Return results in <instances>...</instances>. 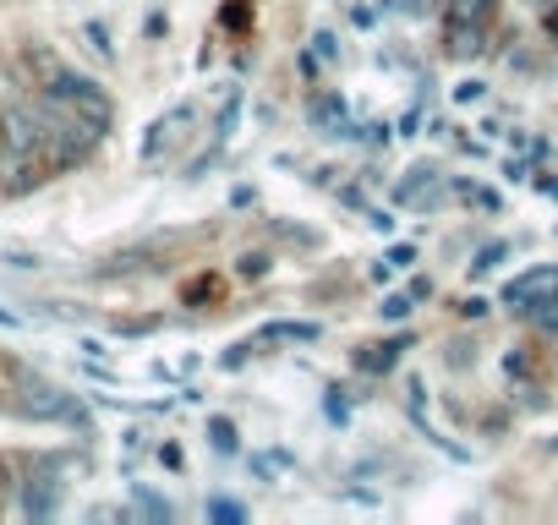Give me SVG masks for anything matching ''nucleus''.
<instances>
[{"instance_id":"f8f14e48","label":"nucleus","mask_w":558,"mask_h":525,"mask_svg":"<svg viewBox=\"0 0 558 525\" xmlns=\"http://www.w3.org/2000/svg\"><path fill=\"white\" fill-rule=\"evenodd\" d=\"M208 520L236 525V520H247V509H241V504H230V498H214V504H208Z\"/></svg>"},{"instance_id":"2eb2a0df","label":"nucleus","mask_w":558,"mask_h":525,"mask_svg":"<svg viewBox=\"0 0 558 525\" xmlns=\"http://www.w3.org/2000/svg\"><path fill=\"white\" fill-rule=\"evenodd\" d=\"M88 44L99 55H115V44H110V33H104V22H88Z\"/></svg>"},{"instance_id":"20e7f679","label":"nucleus","mask_w":558,"mask_h":525,"mask_svg":"<svg viewBox=\"0 0 558 525\" xmlns=\"http://www.w3.org/2000/svg\"><path fill=\"white\" fill-rule=\"evenodd\" d=\"M22 416H33V422H55V416H72L77 422V405H72V394H61V389H28V400H22Z\"/></svg>"},{"instance_id":"f257e3e1","label":"nucleus","mask_w":558,"mask_h":525,"mask_svg":"<svg viewBox=\"0 0 558 525\" xmlns=\"http://www.w3.org/2000/svg\"><path fill=\"white\" fill-rule=\"evenodd\" d=\"M44 154L39 148H6V154H0V192L6 197H28L33 186L44 181Z\"/></svg>"},{"instance_id":"9b49d317","label":"nucleus","mask_w":558,"mask_h":525,"mask_svg":"<svg viewBox=\"0 0 558 525\" xmlns=\"http://www.w3.org/2000/svg\"><path fill=\"white\" fill-rule=\"evenodd\" d=\"M531 318H542V329H548V334H558V285H553L548 296L537 301V312H531Z\"/></svg>"},{"instance_id":"423d86ee","label":"nucleus","mask_w":558,"mask_h":525,"mask_svg":"<svg viewBox=\"0 0 558 525\" xmlns=\"http://www.w3.org/2000/svg\"><path fill=\"white\" fill-rule=\"evenodd\" d=\"M400 350H405V340H383V345H367L362 356H356V367H362V372H389L394 361H400Z\"/></svg>"},{"instance_id":"ddd939ff","label":"nucleus","mask_w":558,"mask_h":525,"mask_svg":"<svg viewBox=\"0 0 558 525\" xmlns=\"http://www.w3.org/2000/svg\"><path fill=\"white\" fill-rule=\"evenodd\" d=\"M236 268H241V279H263V274H269V252H247Z\"/></svg>"},{"instance_id":"dca6fc26","label":"nucleus","mask_w":558,"mask_h":525,"mask_svg":"<svg viewBox=\"0 0 558 525\" xmlns=\"http://www.w3.org/2000/svg\"><path fill=\"white\" fill-rule=\"evenodd\" d=\"M389 268H411L416 263V247H389V258H383Z\"/></svg>"},{"instance_id":"a211bd4d","label":"nucleus","mask_w":558,"mask_h":525,"mask_svg":"<svg viewBox=\"0 0 558 525\" xmlns=\"http://www.w3.org/2000/svg\"><path fill=\"white\" fill-rule=\"evenodd\" d=\"M433 6H444V0H400V11H411V17H427Z\"/></svg>"},{"instance_id":"7ed1b4c3","label":"nucleus","mask_w":558,"mask_h":525,"mask_svg":"<svg viewBox=\"0 0 558 525\" xmlns=\"http://www.w3.org/2000/svg\"><path fill=\"white\" fill-rule=\"evenodd\" d=\"M553 285H558V268H531V274H520L515 285L504 290V307H515V312H526V318H531V312H537V301L548 296Z\"/></svg>"},{"instance_id":"9d476101","label":"nucleus","mask_w":558,"mask_h":525,"mask_svg":"<svg viewBox=\"0 0 558 525\" xmlns=\"http://www.w3.org/2000/svg\"><path fill=\"white\" fill-rule=\"evenodd\" d=\"M504 258H509V247H504V241H487V247L476 252V263H471V268H476V274H493V268L504 263Z\"/></svg>"},{"instance_id":"1a4fd4ad","label":"nucleus","mask_w":558,"mask_h":525,"mask_svg":"<svg viewBox=\"0 0 558 525\" xmlns=\"http://www.w3.org/2000/svg\"><path fill=\"white\" fill-rule=\"evenodd\" d=\"M208 443H214L219 454H236V422H225V416H214V422H208Z\"/></svg>"},{"instance_id":"0eeeda50","label":"nucleus","mask_w":558,"mask_h":525,"mask_svg":"<svg viewBox=\"0 0 558 525\" xmlns=\"http://www.w3.org/2000/svg\"><path fill=\"white\" fill-rule=\"evenodd\" d=\"M55 504H61V487H55V482H44V487H28V493H22V509H28L33 520L55 515Z\"/></svg>"},{"instance_id":"f03ea898","label":"nucleus","mask_w":558,"mask_h":525,"mask_svg":"<svg viewBox=\"0 0 558 525\" xmlns=\"http://www.w3.org/2000/svg\"><path fill=\"white\" fill-rule=\"evenodd\" d=\"M66 115L104 137V132H110V121H115V104H110V93L93 83V77H83V83L72 88V99H66Z\"/></svg>"},{"instance_id":"4468645a","label":"nucleus","mask_w":558,"mask_h":525,"mask_svg":"<svg viewBox=\"0 0 558 525\" xmlns=\"http://www.w3.org/2000/svg\"><path fill=\"white\" fill-rule=\"evenodd\" d=\"M411 301H416V296H389V301H383V318H394V323L411 318Z\"/></svg>"},{"instance_id":"aec40b11","label":"nucleus","mask_w":558,"mask_h":525,"mask_svg":"<svg viewBox=\"0 0 558 525\" xmlns=\"http://www.w3.org/2000/svg\"><path fill=\"white\" fill-rule=\"evenodd\" d=\"M542 28H548V39H553V44H558V6H553V11H548V17H542Z\"/></svg>"},{"instance_id":"f3484780","label":"nucleus","mask_w":558,"mask_h":525,"mask_svg":"<svg viewBox=\"0 0 558 525\" xmlns=\"http://www.w3.org/2000/svg\"><path fill=\"white\" fill-rule=\"evenodd\" d=\"M137 504H143V509H148V515H154V520H170V504H159V498L137 493Z\"/></svg>"},{"instance_id":"39448f33","label":"nucleus","mask_w":558,"mask_h":525,"mask_svg":"<svg viewBox=\"0 0 558 525\" xmlns=\"http://www.w3.org/2000/svg\"><path fill=\"white\" fill-rule=\"evenodd\" d=\"M307 121L318 126V132H345V99L340 93H318L307 110Z\"/></svg>"},{"instance_id":"6e6552de","label":"nucleus","mask_w":558,"mask_h":525,"mask_svg":"<svg viewBox=\"0 0 558 525\" xmlns=\"http://www.w3.org/2000/svg\"><path fill=\"white\" fill-rule=\"evenodd\" d=\"M258 340L269 345V340H301V345H312L318 340V323H269V329H258Z\"/></svg>"},{"instance_id":"412c9836","label":"nucleus","mask_w":558,"mask_h":525,"mask_svg":"<svg viewBox=\"0 0 558 525\" xmlns=\"http://www.w3.org/2000/svg\"><path fill=\"white\" fill-rule=\"evenodd\" d=\"M542 192H553V197H558V181H542Z\"/></svg>"},{"instance_id":"6ab92c4d","label":"nucleus","mask_w":558,"mask_h":525,"mask_svg":"<svg viewBox=\"0 0 558 525\" xmlns=\"http://www.w3.org/2000/svg\"><path fill=\"white\" fill-rule=\"evenodd\" d=\"M455 99H460V104H476V99H482V83H460Z\"/></svg>"}]
</instances>
